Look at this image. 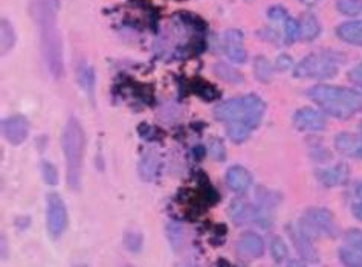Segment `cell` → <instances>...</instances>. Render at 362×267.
Instances as JSON below:
<instances>
[{
    "mask_svg": "<svg viewBox=\"0 0 362 267\" xmlns=\"http://www.w3.org/2000/svg\"><path fill=\"white\" fill-rule=\"evenodd\" d=\"M211 155H213V158H216L217 160H223L225 159V147L222 146V142L218 141V139H214L213 142H211Z\"/></svg>",
    "mask_w": 362,
    "mask_h": 267,
    "instance_id": "cell-16",
    "label": "cell"
},
{
    "mask_svg": "<svg viewBox=\"0 0 362 267\" xmlns=\"http://www.w3.org/2000/svg\"><path fill=\"white\" fill-rule=\"evenodd\" d=\"M42 177L47 185H57L59 184V173L49 162H43L42 164Z\"/></svg>",
    "mask_w": 362,
    "mask_h": 267,
    "instance_id": "cell-13",
    "label": "cell"
},
{
    "mask_svg": "<svg viewBox=\"0 0 362 267\" xmlns=\"http://www.w3.org/2000/svg\"><path fill=\"white\" fill-rule=\"evenodd\" d=\"M230 214L235 223H242L245 218V214H246V206L240 202V200H235V202L231 205Z\"/></svg>",
    "mask_w": 362,
    "mask_h": 267,
    "instance_id": "cell-15",
    "label": "cell"
},
{
    "mask_svg": "<svg viewBox=\"0 0 362 267\" xmlns=\"http://www.w3.org/2000/svg\"><path fill=\"white\" fill-rule=\"evenodd\" d=\"M226 184L235 193H243L251 185V174L243 167H231L226 173Z\"/></svg>",
    "mask_w": 362,
    "mask_h": 267,
    "instance_id": "cell-8",
    "label": "cell"
},
{
    "mask_svg": "<svg viewBox=\"0 0 362 267\" xmlns=\"http://www.w3.org/2000/svg\"><path fill=\"white\" fill-rule=\"evenodd\" d=\"M222 47L228 59L233 61L243 63L246 59V52L243 47V34L237 30H230L222 35Z\"/></svg>",
    "mask_w": 362,
    "mask_h": 267,
    "instance_id": "cell-6",
    "label": "cell"
},
{
    "mask_svg": "<svg viewBox=\"0 0 362 267\" xmlns=\"http://www.w3.org/2000/svg\"><path fill=\"white\" fill-rule=\"evenodd\" d=\"M214 73L218 76V78L226 81V83H233V84H239L243 81V76L240 72H237L235 69H233L230 64H226L223 61L216 63L214 64Z\"/></svg>",
    "mask_w": 362,
    "mask_h": 267,
    "instance_id": "cell-9",
    "label": "cell"
},
{
    "mask_svg": "<svg viewBox=\"0 0 362 267\" xmlns=\"http://www.w3.org/2000/svg\"><path fill=\"white\" fill-rule=\"evenodd\" d=\"M62 148L66 159V179H68L69 186L77 191L81 186L86 150V135L77 118H71L66 122L62 135Z\"/></svg>",
    "mask_w": 362,
    "mask_h": 267,
    "instance_id": "cell-3",
    "label": "cell"
},
{
    "mask_svg": "<svg viewBox=\"0 0 362 267\" xmlns=\"http://www.w3.org/2000/svg\"><path fill=\"white\" fill-rule=\"evenodd\" d=\"M14 44H16L14 28L8 20H2V51L8 52Z\"/></svg>",
    "mask_w": 362,
    "mask_h": 267,
    "instance_id": "cell-12",
    "label": "cell"
},
{
    "mask_svg": "<svg viewBox=\"0 0 362 267\" xmlns=\"http://www.w3.org/2000/svg\"><path fill=\"white\" fill-rule=\"evenodd\" d=\"M46 225L52 238H59L68 227V208L57 193H49L46 198Z\"/></svg>",
    "mask_w": 362,
    "mask_h": 267,
    "instance_id": "cell-4",
    "label": "cell"
},
{
    "mask_svg": "<svg viewBox=\"0 0 362 267\" xmlns=\"http://www.w3.org/2000/svg\"><path fill=\"white\" fill-rule=\"evenodd\" d=\"M2 135L13 146H21L30 135V122L22 114L5 118L2 121Z\"/></svg>",
    "mask_w": 362,
    "mask_h": 267,
    "instance_id": "cell-5",
    "label": "cell"
},
{
    "mask_svg": "<svg viewBox=\"0 0 362 267\" xmlns=\"http://www.w3.org/2000/svg\"><path fill=\"white\" fill-rule=\"evenodd\" d=\"M263 109V102L255 97L234 98L218 104L214 110V118L225 124L231 141L243 142L250 131L259 126Z\"/></svg>",
    "mask_w": 362,
    "mask_h": 267,
    "instance_id": "cell-2",
    "label": "cell"
},
{
    "mask_svg": "<svg viewBox=\"0 0 362 267\" xmlns=\"http://www.w3.org/2000/svg\"><path fill=\"white\" fill-rule=\"evenodd\" d=\"M237 254L242 259H257L263 254V242L259 235L247 232L237 242Z\"/></svg>",
    "mask_w": 362,
    "mask_h": 267,
    "instance_id": "cell-7",
    "label": "cell"
},
{
    "mask_svg": "<svg viewBox=\"0 0 362 267\" xmlns=\"http://www.w3.org/2000/svg\"><path fill=\"white\" fill-rule=\"evenodd\" d=\"M31 16L40 35V47L47 71L54 78H60L64 72L63 44L57 26V8L52 0H33Z\"/></svg>",
    "mask_w": 362,
    "mask_h": 267,
    "instance_id": "cell-1",
    "label": "cell"
},
{
    "mask_svg": "<svg viewBox=\"0 0 362 267\" xmlns=\"http://www.w3.org/2000/svg\"><path fill=\"white\" fill-rule=\"evenodd\" d=\"M124 243H126V247L129 251L138 252L142 247V235L138 232H127L124 235Z\"/></svg>",
    "mask_w": 362,
    "mask_h": 267,
    "instance_id": "cell-14",
    "label": "cell"
},
{
    "mask_svg": "<svg viewBox=\"0 0 362 267\" xmlns=\"http://www.w3.org/2000/svg\"><path fill=\"white\" fill-rule=\"evenodd\" d=\"M272 251L275 252V256H277V259H280V256L284 254V249H283L281 243H275V244L272 246Z\"/></svg>",
    "mask_w": 362,
    "mask_h": 267,
    "instance_id": "cell-17",
    "label": "cell"
},
{
    "mask_svg": "<svg viewBox=\"0 0 362 267\" xmlns=\"http://www.w3.org/2000/svg\"><path fill=\"white\" fill-rule=\"evenodd\" d=\"M297 124L303 129H321L322 127V119L320 114L310 110H304L297 114Z\"/></svg>",
    "mask_w": 362,
    "mask_h": 267,
    "instance_id": "cell-11",
    "label": "cell"
},
{
    "mask_svg": "<svg viewBox=\"0 0 362 267\" xmlns=\"http://www.w3.org/2000/svg\"><path fill=\"white\" fill-rule=\"evenodd\" d=\"M78 83L81 88L88 92L90 98H93V90H95V73L93 69L88 64H83L78 69Z\"/></svg>",
    "mask_w": 362,
    "mask_h": 267,
    "instance_id": "cell-10",
    "label": "cell"
}]
</instances>
